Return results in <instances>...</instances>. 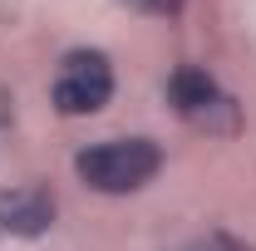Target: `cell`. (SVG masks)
Segmentation results:
<instances>
[{
    "label": "cell",
    "instance_id": "6da1fadb",
    "mask_svg": "<svg viewBox=\"0 0 256 251\" xmlns=\"http://www.w3.org/2000/svg\"><path fill=\"white\" fill-rule=\"evenodd\" d=\"M158 168H162V148L153 138H104V143H89L74 158L79 182L94 192H108V197L148 188L158 178Z\"/></svg>",
    "mask_w": 256,
    "mask_h": 251
},
{
    "label": "cell",
    "instance_id": "7a4b0ae2",
    "mask_svg": "<svg viewBox=\"0 0 256 251\" xmlns=\"http://www.w3.org/2000/svg\"><path fill=\"white\" fill-rule=\"evenodd\" d=\"M168 98H172L178 118L192 124L197 133H222V138H232V133L242 128V114H236L232 94H222V84H217L207 69H197V64L172 69V79H168Z\"/></svg>",
    "mask_w": 256,
    "mask_h": 251
},
{
    "label": "cell",
    "instance_id": "3957f363",
    "mask_svg": "<svg viewBox=\"0 0 256 251\" xmlns=\"http://www.w3.org/2000/svg\"><path fill=\"white\" fill-rule=\"evenodd\" d=\"M50 98H54V108H60L64 118L98 114V108L114 98V69H108V60H104L98 50H74V54L60 64Z\"/></svg>",
    "mask_w": 256,
    "mask_h": 251
},
{
    "label": "cell",
    "instance_id": "277c9868",
    "mask_svg": "<svg viewBox=\"0 0 256 251\" xmlns=\"http://www.w3.org/2000/svg\"><path fill=\"white\" fill-rule=\"evenodd\" d=\"M54 222V197L44 188H5L0 192V226L15 236H40Z\"/></svg>",
    "mask_w": 256,
    "mask_h": 251
},
{
    "label": "cell",
    "instance_id": "5b68a950",
    "mask_svg": "<svg viewBox=\"0 0 256 251\" xmlns=\"http://www.w3.org/2000/svg\"><path fill=\"white\" fill-rule=\"evenodd\" d=\"M138 10H148V15H178L182 0H138Z\"/></svg>",
    "mask_w": 256,
    "mask_h": 251
},
{
    "label": "cell",
    "instance_id": "8992f818",
    "mask_svg": "<svg viewBox=\"0 0 256 251\" xmlns=\"http://www.w3.org/2000/svg\"><path fill=\"white\" fill-rule=\"evenodd\" d=\"M188 251H217V242H197V246H188Z\"/></svg>",
    "mask_w": 256,
    "mask_h": 251
}]
</instances>
